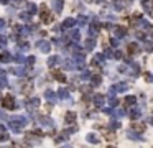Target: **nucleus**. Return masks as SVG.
I'll return each mask as SVG.
<instances>
[{
  "label": "nucleus",
  "mask_w": 153,
  "mask_h": 148,
  "mask_svg": "<svg viewBox=\"0 0 153 148\" xmlns=\"http://www.w3.org/2000/svg\"><path fill=\"white\" fill-rule=\"evenodd\" d=\"M132 128H133L135 132H142V130H145V127H143V125H140V123H135Z\"/></svg>",
  "instance_id": "nucleus-26"
},
{
  "label": "nucleus",
  "mask_w": 153,
  "mask_h": 148,
  "mask_svg": "<svg viewBox=\"0 0 153 148\" xmlns=\"http://www.w3.org/2000/svg\"><path fill=\"white\" fill-rule=\"evenodd\" d=\"M58 94H59V97H61V99H66V97H68V95H69V94H68V91H66V89H64V87H61Z\"/></svg>",
  "instance_id": "nucleus-21"
},
{
  "label": "nucleus",
  "mask_w": 153,
  "mask_h": 148,
  "mask_svg": "<svg viewBox=\"0 0 153 148\" xmlns=\"http://www.w3.org/2000/svg\"><path fill=\"white\" fill-rule=\"evenodd\" d=\"M53 78L56 79V81H59V82H66V76H64V74H61L59 71H54V73H53Z\"/></svg>",
  "instance_id": "nucleus-6"
},
{
  "label": "nucleus",
  "mask_w": 153,
  "mask_h": 148,
  "mask_svg": "<svg viewBox=\"0 0 153 148\" xmlns=\"http://www.w3.org/2000/svg\"><path fill=\"white\" fill-rule=\"evenodd\" d=\"M124 115H125L124 110H115V117H124Z\"/></svg>",
  "instance_id": "nucleus-38"
},
{
  "label": "nucleus",
  "mask_w": 153,
  "mask_h": 148,
  "mask_svg": "<svg viewBox=\"0 0 153 148\" xmlns=\"http://www.w3.org/2000/svg\"><path fill=\"white\" fill-rule=\"evenodd\" d=\"M78 23H79V25H84V23H86V17H79V18H78Z\"/></svg>",
  "instance_id": "nucleus-39"
},
{
  "label": "nucleus",
  "mask_w": 153,
  "mask_h": 148,
  "mask_svg": "<svg viewBox=\"0 0 153 148\" xmlns=\"http://www.w3.org/2000/svg\"><path fill=\"white\" fill-rule=\"evenodd\" d=\"M53 7H54V12H56V13H59V12L63 10V0H54Z\"/></svg>",
  "instance_id": "nucleus-8"
},
{
  "label": "nucleus",
  "mask_w": 153,
  "mask_h": 148,
  "mask_svg": "<svg viewBox=\"0 0 153 148\" xmlns=\"http://www.w3.org/2000/svg\"><path fill=\"white\" fill-rule=\"evenodd\" d=\"M119 127H120V122H112L111 123V128H114V130H115V128H119Z\"/></svg>",
  "instance_id": "nucleus-33"
},
{
  "label": "nucleus",
  "mask_w": 153,
  "mask_h": 148,
  "mask_svg": "<svg viewBox=\"0 0 153 148\" xmlns=\"http://www.w3.org/2000/svg\"><path fill=\"white\" fill-rule=\"evenodd\" d=\"M135 36H137L138 40H145V35H143L142 32H137V33H135Z\"/></svg>",
  "instance_id": "nucleus-35"
},
{
  "label": "nucleus",
  "mask_w": 153,
  "mask_h": 148,
  "mask_svg": "<svg viewBox=\"0 0 153 148\" xmlns=\"http://www.w3.org/2000/svg\"><path fill=\"white\" fill-rule=\"evenodd\" d=\"M84 45H86V48H87V49H92L94 45H96V41H94V40H86Z\"/></svg>",
  "instance_id": "nucleus-20"
},
{
  "label": "nucleus",
  "mask_w": 153,
  "mask_h": 148,
  "mask_svg": "<svg viewBox=\"0 0 153 148\" xmlns=\"http://www.w3.org/2000/svg\"><path fill=\"white\" fill-rule=\"evenodd\" d=\"M109 104H111L112 107H115V106H117V104H119V100H117V99H115V97H109Z\"/></svg>",
  "instance_id": "nucleus-28"
},
{
  "label": "nucleus",
  "mask_w": 153,
  "mask_h": 148,
  "mask_svg": "<svg viewBox=\"0 0 153 148\" xmlns=\"http://www.w3.org/2000/svg\"><path fill=\"white\" fill-rule=\"evenodd\" d=\"M4 26H5V21H4V20H0V28H4Z\"/></svg>",
  "instance_id": "nucleus-43"
},
{
  "label": "nucleus",
  "mask_w": 153,
  "mask_h": 148,
  "mask_svg": "<svg viewBox=\"0 0 153 148\" xmlns=\"http://www.w3.org/2000/svg\"><path fill=\"white\" fill-rule=\"evenodd\" d=\"M91 81H92L94 86H99L100 82H102V78H100L99 74H97V76H92V79H91Z\"/></svg>",
  "instance_id": "nucleus-18"
},
{
  "label": "nucleus",
  "mask_w": 153,
  "mask_h": 148,
  "mask_svg": "<svg viewBox=\"0 0 153 148\" xmlns=\"http://www.w3.org/2000/svg\"><path fill=\"white\" fill-rule=\"evenodd\" d=\"M25 106H26V109H35V107L40 106V99H36V97L30 99L28 102H25Z\"/></svg>",
  "instance_id": "nucleus-4"
},
{
  "label": "nucleus",
  "mask_w": 153,
  "mask_h": 148,
  "mask_svg": "<svg viewBox=\"0 0 153 148\" xmlns=\"http://www.w3.org/2000/svg\"><path fill=\"white\" fill-rule=\"evenodd\" d=\"M50 46H51V43L45 41V40H43V41H38V48L41 49L43 53H48V51H50Z\"/></svg>",
  "instance_id": "nucleus-5"
},
{
  "label": "nucleus",
  "mask_w": 153,
  "mask_h": 148,
  "mask_svg": "<svg viewBox=\"0 0 153 148\" xmlns=\"http://www.w3.org/2000/svg\"><path fill=\"white\" fill-rule=\"evenodd\" d=\"M89 76H91V74L87 73V71H84V73L81 74V79H89Z\"/></svg>",
  "instance_id": "nucleus-37"
},
{
  "label": "nucleus",
  "mask_w": 153,
  "mask_h": 148,
  "mask_svg": "<svg viewBox=\"0 0 153 148\" xmlns=\"http://www.w3.org/2000/svg\"><path fill=\"white\" fill-rule=\"evenodd\" d=\"M7 86V76H5V71H0V89Z\"/></svg>",
  "instance_id": "nucleus-10"
},
{
  "label": "nucleus",
  "mask_w": 153,
  "mask_h": 148,
  "mask_svg": "<svg viewBox=\"0 0 153 148\" xmlns=\"http://www.w3.org/2000/svg\"><path fill=\"white\" fill-rule=\"evenodd\" d=\"M45 97H46L48 100H50V102H54V100H56V94H54V92L51 91V89H48V91L45 92Z\"/></svg>",
  "instance_id": "nucleus-7"
},
{
  "label": "nucleus",
  "mask_w": 153,
  "mask_h": 148,
  "mask_svg": "<svg viewBox=\"0 0 153 148\" xmlns=\"http://www.w3.org/2000/svg\"><path fill=\"white\" fill-rule=\"evenodd\" d=\"M115 10H124V5H122V2H115Z\"/></svg>",
  "instance_id": "nucleus-30"
},
{
  "label": "nucleus",
  "mask_w": 153,
  "mask_h": 148,
  "mask_svg": "<svg viewBox=\"0 0 153 148\" xmlns=\"http://www.w3.org/2000/svg\"><path fill=\"white\" fill-rule=\"evenodd\" d=\"M135 104V97L133 95H128V97H125V107H130Z\"/></svg>",
  "instance_id": "nucleus-16"
},
{
  "label": "nucleus",
  "mask_w": 153,
  "mask_h": 148,
  "mask_svg": "<svg viewBox=\"0 0 153 148\" xmlns=\"http://www.w3.org/2000/svg\"><path fill=\"white\" fill-rule=\"evenodd\" d=\"M28 10H30V13H35L36 12V7L33 4H28Z\"/></svg>",
  "instance_id": "nucleus-32"
},
{
  "label": "nucleus",
  "mask_w": 153,
  "mask_h": 148,
  "mask_svg": "<svg viewBox=\"0 0 153 148\" xmlns=\"http://www.w3.org/2000/svg\"><path fill=\"white\" fill-rule=\"evenodd\" d=\"M12 73L13 74H17V76H21V74H23V69H21V67H12Z\"/></svg>",
  "instance_id": "nucleus-25"
},
{
  "label": "nucleus",
  "mask_w": 153,
  "mask_h": 148,
  "mask_svg": "<svg viewBox=\"0 0 153 148\" xmlns=\"http://www.w3.org/2000/svg\"><path fill=\"white\" fill-rule=\"evenodd\" d=\"M87 140H89V141H92V143H99V140L96 138V135H92V133H89V135H87Z\"/></svg>",
  "instance_id": "nucleus-27"
},
{
  "label": "nucleus",
  "mask_w": 153,
  "mask_h": 148,
  "mask_svg": "<svg viewBox=\"0 0 153 148\" xmlns=\"http://www.w3.org/2000/svg\"><path fill=\"white\" fill-rule=\"evenodd\" d=\"M104 102H105V99H104L102 94H96V95H94V106H96V107H102Z\"/></svg>",
  "instance_id": "nucleus-3"
},
{
  "label": "nucleus",
  "mask_w": 153,
  "mask_h": 148,
  "mask_svg": "<svg viewBox=\"0 0 153 148\" xmlns=\"http://www.w3.org/2000/svg\"><path fill=\"white\" fill-rule=\"evenodd\" d=\"M128 137H130V138H133V140H140V137H138V135L132 133V132H128Z\"/></svg>",
  "instance_id": "nucleus-36"
},
{
  "label": "nucleus",
  "mask_w": 153,
  "mask_h": 148,
  "mask_svg": "<svg viewBox=\"0 0 153 148\" xmlns=\"http://www.w3.org/2000/svg\"><path fill=\"white\" fill-rule=\"evenodd\" d=\"M41 21L43 23H51V13L48 12L46 5H41Z\"/></svg>",
  "instance_id": "nucleus-1"
},
{
  "label": "nucleus",
  "mask_w": 153,
  "mask_h": 148,
  "mask_svg": "<svg viewBox=\"0 0 153 148\" xmlns=\"http://www.w3.org/2000/svg\"><path fill=\"white\" fill-rule=\"evenodd\" d=\"M125 35H127V30H125L124 26H120V28L115 30V36H119V38H124Z\"/></svg>",
  "instance_id": "nucleus-15"
},
{
  "label": "nucleus",
  "mask_w": 153,
  "mask_h": 148,
  "mask_svg": "<svg viewBox=\"0 0 153 148\" xmlns=\"http://www.w3.org/2000/svg\"><path fill=\"white\" fill-rule=\"evenodd\" d=\"M71 38H72V40H79V38H81L79 32H72V33H71Z\"/></svg>",
  "instance_id": "nucleus-31"
},
{
  "label": "nucleus",
  "mask_w": 153,
  "mask_h": 148,
  "mask_svg": "<svg viewBox=\"0 0 153 148\" xmlns=\"http://www.w3.org/2000/svg\"><path fill=\"white\" fill-rule=\"evenodd\" d=\"M20 18H21V20H25V21H30V15H26V13H21Z\"/></svg>",
  "instance_id": "nucleus-34"
},
{
  "label": "nucleus",
  "mask_w": 153,
  "mask_h": 148,
  "mask_svg": "<svg viewBox=\"0 0 153 148\" xmlns=\"http://www.w3.org/2000/svg\"><path fill=\"white\" fill-rule=\"evenodd\" d=\"M140 115H142V114H140V110H138V109H133L132 112H130V117H132V119H138Z\"/></svg>",
  "instance_id": "nucleus-22"
},
{
  "label": "nucleus",
  "mask_w": 153,
  "mask_h": 148,
  "mask_svg": "<svg viewBox=\"0 0 153 148\" xmlns=\"http://www.w3.org/2000/svg\"><path fill=\"white\" fill-rule=\"evenodd\" d=\"M128 51H130L132 54H135V53H138V51H140V48H138L137 43H130V45H128Z\"/></svg>",
  "instance_id": "nucleus-12"
},
{
  "label": "nucleus",
  "mask_w": 153,
  "mask_h": 148,
  "mask_svg": "<svg viewBox=\"0 0 153 148\" xmlns=\"http://www.w3.org/2000/svg\"><path fill=\"white\" fill-rule=\"evenodd\" d=\"M33 63H35V56H30L28 58V64H33Z\"/></svg>",
  "instance_id": "nucleus-40"
},
{
  "label": "nucleus",
  "mask_w": 153,
  "mask_h": 148,
  "mask_svg": "<svg viewBox=\"0 0 153 148\" xmlns=\"http://www.w3.org/2000/svg\"><path fill=\"white\" fill-rule=\"evenodd\" d=\"M128 89V86L125 84V82H122V84H119V86H115V91L117 92H125Z\"/></svg>",
  "instance_id": "nucleus-17"
},
{
  "label": "nucleus",
  "mask_w": 153,
  "mask_h": 148,
  "mask_svg": "<svg viewBox=\"0 0 153 148\" xmlns=\"http://www.w3.org/2000/svg\"><path fill=\"white\" fill-rule=\"evenodd\" d=\"M0 59L4 61V63H8V61H12V56H10L8 53H4L2 56H0Z\"/></svg>",
  "instance_id": "nucleus-23"
},
{
  "label": "nucleus",
  "mask_w": 153,
  "mask_h": 148,
  "mask_svg": "<svg viewBox=\"0 0 153 148\" xmlns=\"http://www.w3.org/2000/svg\"><path fill=\"white\" fill-rule=\"evenodd\" d=\"M76 120V112H68L66 114V123H72Z\"/></svg>",
  "instance_id": "nucleus-14"
},
{
  "label": "nucleus",
  "mask_w": 153,
  "mask_h": 148,
  "mask_svg": "<svg viewBox=\"0 0 153 148\" xmlns=\"http://www.w3.org/2000/svg\"><path fill=\"white\" fill-rule=\"evenodd\" d=\"M145 49H146V53H152L153 51V41H146L145 43Z\"/></svg>",
  "instance_id": "nucleus-24"
},
{
  "label": "nucleus",
  "mask_w": 153,
  "mask_h": 148,
  "mask_svg": "<svg viewBox=\"0 0 153 148\" xmlns=\"http://www.w3.org/2000/svg\"><path fill=\"white\" fill-rule=\"evenodd\" d=\"M15 61H17V63H23V61H25V58L21 56V54H15Z\"/></svg>",
  "instance_id": "nucleus-29"
},
{
  "label": "nucleus",
  "mask_w": 153,
  "mask_h": 148,
  "mask_svg": "<svg viewBox=\"0 0 153 148\" xmlns=\"http://www.w3.org/2000/svg\"><path fill=\"white\" fill-rule=\"evenodd\" d=\"M0 119H7V115H5V114H2V112H0Z\"/></svg>",
  "instance_id": "nucleus-44"
},
{
  "label": "nucleus",
  "mask_w": 153,
  "mask_h": 148,
  "mask_svg": "<svg viewBox=\"0 0 153 148\" xmlns=\"http://www.w3.org/2000/svg\"><path fill=\"white\" fill-rule=\"evenodd\" d=\"M40 122L45 123L46 127H53V125H54V122H53L51 119H48V117H40Z\"/></svg>",
  "instance_id": "nucleus-9"
},
{
  "label": "nucleus",
  "mask_w": 153,
  "mask_h": 148,
  "mask_svg": "<svg viewBox=\"0 0 153 148\" xmlns=\"http://www.w3.org/2000/svg\"><path fill=\"white\" fill-rule=\"evenodd\" d=\"M84 58L82 56H76V59H74V66H78V67H84Z\"/></svg>",
  "instance_id": "nucleus-13"
},
{
  "label": "nucleus",
  "mask_w": 153,
  "mask_h": 148,
  "mask_svg": "<svg viewBox=\"0 0 153 148\" xmlns=\"http://www.w3.org/2000/svg\"><path fill=\"white\" fill-rule=\"evenodd\" d=\"M0 132H5V125H4V123H0Z\"/></svg>",
  "instance_id": "nucleus-42"
},
{
  "label": "nucleus",
  "mask_w": 153,
  "mask_h": 148,
  "mask_svg": "<svg viewBox=\"0 0 153 148\" xmlns=\"http://www.w3.org/2000/svg\"><path fill=\"white\" fill-rule=\"evenodd\" d=\"M76 20H72V18H66V20L63 21V26L64 28H71V26H74Z\"/></svg>",
  "instance_id": "nucleus-11"
},
{
  "label": "nucleus",
  "mask_w": 153,
  "mask_h": 148,
  "mask_svg": "<svg viewBox=\"0 0 153 148\" xmlns=\"http://www.w3.org/2000/svg\"><path fill=\"white\" fill-rule=\"evenodd\" d=\"M114 56H115V58H119V59H120V58H122V53H120V51H117V53H115Z\"/></svg>",
  "instance_id": "nucleus-41"
},
{
  "label": "nucleus",
  "mask_w": 153,
  "mask_h": 148,
  "mask_svg": "<svg viewBox=\"0 0 153 148\" xmlns=\"http://www.w3.org/2000/svg\"><path fill=\"white\" fill-rule=\"evenodd\" d=\"M152 123H153V119H152Z\"/></svg>",
  "instance_id": "nucleus-46"
},
{
  "label": "nucleus",
  "mask_w": 153,
  "mask_h": 148,
  "mask_svg": "<svg viewBox=\"0 0 153 148\" xmlns=\"http://www.w3.org/2000/svg\"><path fill=\"white\" fill-rule=\"evenodd\" d=\"M58 63H59V58H58V56H53V58L48 59V64H50V66H56Z\"/></svg>",
  "instance_id": "nucleus-19"
},
{
  "label": "nucleus",
  "mask_w": 153,
  "mask_h": 148,
  "mask_svg": "<svg viewBox=\"0 0 153 148\" xmlns=\"http://www.w3.org/2000/svg\"><path fill=\"white\" fill-rule=\"evenodd\" d=\"M94 2H104V0H94Z\"/></svg>",
  "instance_id": "nucleus-45"
},
{
  "label": "nucleus",
  "mask_w": 153,
  "mask_h": 148,
  "mask_svg": "<svg viewBox=\"0 0 153 148\" xmlns=\"http://www.w3.org/2000/svg\"><path fill=\"white\" fill-rule=\"evenodd\" d=\"M2 104H4L5 109H13V107H15V100L10 97V95H7V97L2 99Z\"/></svg>",
  "instance_id": "nucleus-2"
}]
</instances>
